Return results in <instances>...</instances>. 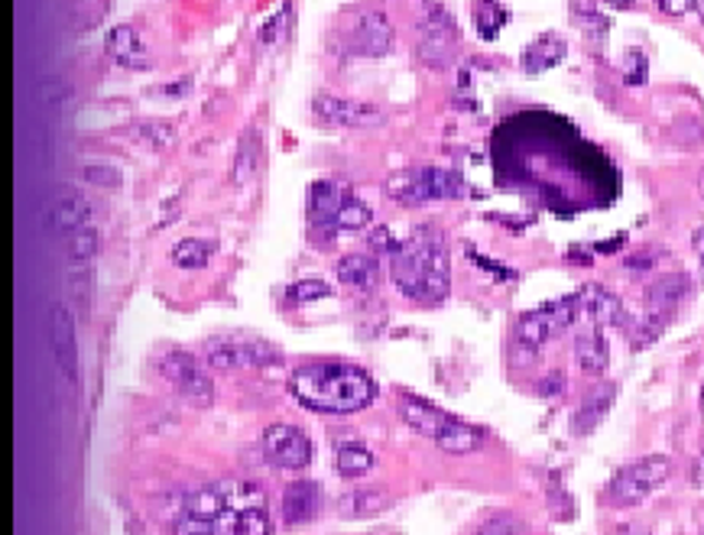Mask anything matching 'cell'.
Instances as JSON below:
<instances>
[{
  "label": "cell",
  "mask_w": 704,
  "mask_h": 535,
  "mask_svg": "<svg viewBox=\"0 0 704 535\" xmlns=\"http://www.w3.org/2000/svg\"><path fill=\"white\" fill-rule=\"evenodd\" d=\"M656 7L668 17H685L688 10H695V0H656Z\"/></svg>",
  "instance_id": "obj_40"
},
{
  "label": "cell",
  "mask_w": 704,
  "mask_h": 535,
  "mask_svg": "<svg viewBox=\"0 0 704 535\" xmlns=\"http://www.w3.org/2000/svg\"><path fill=\"white\" fill-rule=\"evenodd\" d=\"M579 295V315L581 319H587V322H594V329H601V325H623L626 322V309L621 305V299L617 295H611L604 286H584Z\"/></svg>",
  "instance_id": "obj_16"
},
{
  "label": "cell",
  "mask_w": 704,
  "mask_h": 535,
  "mask_svg": "<svg viewBox=\"0 0 704 535\" xmlns=\"http://www.w3.org/2000/svg\"><path fill=\"white\" fill-rule=\"evenodd\" d=\"M344 192L332 185V182H315L312 185V192H309V218L315 221V224H329L332 228L334 218H338V211L344 205Z\"/></svg>",
  "instance_id": "obj_24"
},
{
  "label": "cell",
  "mask_w": 704,
  "mask_h": 535,
  "mask_svg": "<svg viewBox=\"0 0 704 535\" xmlns=\"http://www.w3.org/2000/svg\"><path fill=\"white\" fill-rule=\"evenodd\" d=\"M668 319H672V315H665V312H650V309H646V315L633 325V347H650L653 341H660L663 331L668 329Z\"/></svg>",
  "instance_id": "obj_32"
},
{
  "label": "cell",
  "mask_w": 704,
  "mask_h": 535,
  "mask_svg": "<svg viewBox=\"0 0 704 535\" xmlns=\"http://www.w3.org/2000/svg\"><path fill=\"white\" fill-rule=\"evenodd\" d=\"M108 13V0H72V30H94Z\"/></svg>",
  "instance_id": "obj_33"
},
{
  "label": "cell",
  "mask_w": 704,
  "mask_h": 535,
  "mask_svg": "<svg viewBox=\"0 0 704 535\" xmlns=\"http://www.w3.org/2000/svg\"><path fill=\"white\" fill-rule=\"evenodd\" d=\"M334 467L341 477H364L373 467V452L364 445V442H344L338 445V454H334Z\"/></svg>",
  "instance_id": "obj_26"
},
{
  "label": "cell",
  "mask_w": 704,
  "mask_h": 535,
  "mask_svg": "<svg viewBox=\"0 0 704 535\" xmlns=\"http://www.w3.org/2000/svg\"><path fill=\"white\" fill-rule=\"evenodd\" d=\"M160 373L175 386V393L182 400H189L192 406H211L214 403V383L202 371V364L189 354V351H169L160 364Z\"/></svg>",
  "instance_id": "obj_9"
},
{
  "label": "cell",
  "mask_w": 704,
  "mask_h": 535,
  "mask_svg": "<svg viewBox=\"0 0 704 535\" xmlns=\"http://www.w3.org/2000/svg\"><path fill=\"white\" fill-rule=\"evenodd\" d=\"M257 160H260V140H257V133H244V140L238 147V160H234V185H250L253 182Z\"/></svg>",
  "instance_id": "obj_30"
},
{
  "label": "cell",
  "mask_w": 704,
  "mask_h": 535,
  "mask_svg": "<svg viewBox=\"0 0 704 535\" xmlns=\"http://www.w3.org/2000/svg\"><path fill=\"white\" fill-rule=\"evenodd\" d=\"M672 474V461L665 454H650L621 467L607 487V499L614 506H636L650 494H656Z\"/></svg>",
  "instance_id": "obj_5"
},
{
  "label": "cell",
  "mask_w": 704,
  "mask_h": 535,
  "mask_svg": "<svg viewBox=\"0 0 704 535\" xmlns=\"http://www.w3.org/2000/svg\"><path fill=\"white\" fill-rule=\"evenodd\" d=\"M702 464H704V457H702Z\"/></svg>",
  "instance_id": "obj_49"
},
{
  "label": "cell",
  "mask_w": 704,
  "mask_h": 535,
  "mask_svg": "<svg viewBox=\"0 0 704 535\" xmlns=\"http://www.w3.org/2000/svg\"><path fill=\"white\" fill-rule=\"evenodd\" d=\"M104 49H108V55L118 62V65H124V69H147L150 65V52H147V42L143 37L133 30V27H114L111 33H108V40H104Z\"/></svg>",
  "instance_id": "obj_17"
},
{
  "label": "cell",
  "mask_w": 704,
  "mask_h": 535,
  "mask_svg": "<svg viewBox=\"0 0 704 535\" xmlns=\"http://www.w3.org/2000/svg\"><path fill=\"white\" fill-rule=\"evenodd\" d=\"M133 133L150 150H167V147H172V140H175V127L169 124V121H143V124H137Z\"/></svg>",
  "instance_id": "obj_35"
},
{
  "label": "cell",
  "mask_w": 704,
  "mask_h": 535,
  "mask_svg": "<svg viewBox=\"0 0 704 535\" xmlns=\"http://www.w3.org/2000/svg\"><path fill=\"white\" fill-rule=\"evenodd\" d=\"M457 52V27L449 17L445 7L429 3L419 23V59L429 69H445L449 62H455Z\"/></svg>",
  "instance_id": "obj_8"
},
{
  "label": "cell",
  "mask_w": 704,
  "mask_h": 535,
  "mask_svg": "<svg viewBox=\"0 0 704 535\" xmlns=\"http://www.w3.org/2000/svg\"><path fill=\"white\" fill-rule=\"evenodd\" d=\"M383 192L396 202V205L419 208L429 202H445V199H461L464 182L457 179L452 169H439V165H415V169H400L386 179Z\"/></svg>",
  "instance_id": "obj_4"
},
{
  "label": "cell",
  "mask_w": 704,
  "mask_h": 535,
  "mask_svg": "<svg viewBox=\"0 0 704 535\" xmlns=\"http://www.w3.org/2000/svg\"><path fill=\"white\" fill-rule=\"evenodd\" d=\"M390 276L403 295L442 302L452 286L449 248L442 231L419 228L406 241H400V248L390 253Z\"/></svg>",
  "instance_id": "obj_3"
},
{
  "label": "cell",
  "mask_w": 704,
  "mask_h": 535,
  "mask_svg": "<svg viewBox=\"0 0 704 535\" xmlns=\"http://www.w3.org/2000/svg\"><path fill=\"white\" fill-rule=\"evenodd\" d=\"M205 361L214 371H253V367L280 364L283 354L273 344L253 341V337H214L208 341Z\"/></svg>",
  "instance_id": "obj_7"
},
{
  "label": "cell",
  "mask_w": 704,
  "mask_h": 535,
  "mask_svg": "<svg viewBox=\"0 0 704 535\" xmlns=\"http://www.w3.org/2000/svg\"><path fill=\"white\" fill-rule=\"evenodd\" d=\"M565 52H569V46H565V40L559 33H542L523 49V69L530 75L549 72V69H555L565 59Z\"/></svg>",
  "instance_id": "obj_19"
},
{
  "label": "cell",
  "mask_w": 704,
  "mask_h": 535,
  "mask_svg": "<svg viewBox=\"0 0 704 535\" xmlns=\"http://www.w3.org/2000/svg\"><path fill=\"white\" fill-rule=\"evenodd\" d=\"M319 503H322V496H319V487H315L312 481H295V484L286 487L283 503H280L283 523H286V526H302V523L315 519Z\"/></svg>",
  "instance_id": "obj_18"
},
{
  "label": "cell",
  "mask_w": 704,
  "mask_h": 535,
  "mask_svg": "<svg viewBox=\"0 0 704 535\" xmlns=\"http://www.w3.org/2000/svg\"><path fill=\"white\" fill-rule=\"evenodd\" d=\"M698 189H702V195H704V172H702V179H698Z\"/></svg>",
  "instance_id": "obj_46"
},
{
  "label": "cell",
  "mask_w": 704,
  "mask_h": 535,
  "mask_svg": "<svg viewBox=\"0 0 704 535\" xmlns=\"http://www.w3.org/2000/svg\"><path fill=\"white\" fill-rule=\"evenodd\" d=\"M292 17V3H283L266 23H263V30H260V42L263 46H270V42H276L283 33H286V23H290Z\"/></svg>",
  "instance_id": "obj_38"
},
{
  "label": "cell",
  "mask_w": 704,
  "mask_h": 535,
  "mask_svg": "<svg viewBox=\"0 0 704 535\" xmlns=\"http://www.w3.org/2000/svg\"><path fill=\"white\" fill-rule=\"evenodd\" d=\"M614 396H617V386H614V383H604V386H597L594 393H587L584 403L579 406V412H575V432H579V435L594 432V428L601 425V418H604V415L611 412V406H614Z\"/></svg>",
  "instance_id": "obj_20"
},
{
  "label": "cell",
  "mask_w": 704,
  "mask_h": 535,
  "mask_svg": "<svg viewBox=\"0 0 704 535\" xmlns=\"http://www.w3.org/2000/svg\"><path fill=\"white\" fill-rule=\"evenodd\" d=\"M329 295H332V289H329V283H322V280H305V283H292L286 289V299H290L292 305L319 302V299H329Z\"/></svg>",
  "instance_id": "obj_37"
},
{
  "label": "cell",
  "mask_w": 704,
  "mask_h": 535,
  "mask_svg": "<svg viewBox=\"0 0 704 535\" xmlns=\"http://www.w3.org/2000/svg\"><path fill=\"white\" fill-rule=\"evenodd\" d=\"M263 454L273 467L283 471H302L312 464V442L302 428L276 422L263 432Z\"/></svg>",
  "instance_id": "obj_10"
},
{
  "label": "cell",
  "mask_w": 704,
  "mask_h": 535,
  "mask_svg": "<svg viewBox=\"0 0 704 535\" xmlns=\"http://www.w3.org/2000/svg\"><path fill=\"white\" fill-rule=\"evenodd\" d=\"M351 46L358 55H368V59H380L393 49V23L386 13L380 10H368L358 17L354 23V33H351Z\"/></svg>",
  "instance_id": "obj_13"
},
{
  "label": "cell",
  "mask_w": 704,
  "mask_h": 535,
  "mask_svg": "<svg viewBox=\"0 0 704 535\" xmlns=\"http://www.w3.org/2000/svg\"><path fill=\"white\" fill-rule=\"evenodd\" d=\"M368 224H371V208L348 195L341 211H338V218H334L332 228L334 231H361V228H368Z\"/></svg>",
  "instance_id": "obj_34"
},
{
  "label": "cell",
  "mask_w": 704,
  "mask_h": 535,
  "mask_svg": "<svg viewBox=\"0 0 704 535\" xmlns=\"http://www.w3.org/2000/svg\"><path fill=\"white\" fill-rule=\"evenodd\" d=\"M692 250H695L698 263H704V228H698V231L692 234Z\"/></svg>",
  "instance_id": "obj_42"
},
{
  "label": "cell",
  "mask_w": 704,
  "mask_h": 535,
  "mask_svg": "<svg viewBox=\"0 0 704 535\" xmlns=\"http://www.w3.org/2000/svg\"><path fill=\"white\" fill-rule=\"evenodd\" d=\"M702 286H704V263H702Z\"/></svg>",
  "instance_id": "obj_47"
},
{
  "label": "cell",
  "mask_w": 704,
  "mask_h": 535,
  "mask_svg": "<svg viewBox=\"0 0 704 535\" xmlns=\"http://www.w3.org/2000/svg\"><path fill=\"white\" fill-rule=\"evenodd\" d=\"M371 244H373V250H376V253H380V250H386V253H393V250L400 248V241H393V234H390L386 228H380V231H373Z\"/></svg>",
  "instance_id": "obj_41"
},
{
  "label": "cell",
  "mask_w": 704,
  "mask_h": 535,
  "mask_svg": "<svg viewBox=\"0 0 704 535\" xmlns=\"http://www.w3.org/2000/svg\"><path fill=\"white\" fill-rule=\"evenodd\" d=\"M98 253H101V234H98L94 228H82V231L69 234V260H72L76 266L91 263Z\"/></svg>",
  "instance_id": "obj_31"
},
{
  "label": "cell",
  "mask_w": 704,
  "mask_h": 535,
  "mask_svg": "<svg viewBox=\"0 0 704 535\" xmlns=\"http://www.w3.org/2000/svg\"><path fill=\"white\" fill-rule=\"evenodd\" d=\"M290 390L305 410L325 415H351L368 410L376 400V383L371 373L341 361H319L299 367L290 376Z\"/></svg>",
  "instance_id": "obj_2"
},
{
  "label": "cell",
  "mask_w": 704,
  "mask_h": 535,
  "mask_svg": "<svg viewBox=\"0 0 704 535\" xmlns=\"http://www.w3.org/2000/svg\"><path fill=\"white\" fill-rule=\"evenodd\" d=\"M383 506H386V496L380 491H354V494L341 499V516L344 519H368V516H376Z\"/></svg>",
  "instance_id": "obj_28"
},
{
  "label": "cell",
  "mask_w": 704,
  "mask_h": 535,
  "mask_svg": "<svg viewBox=\"0 0 704 535\" xmlns=\"http://www.w3.org/2000/svg\"><path fill=\"white\" fill-rule=\"evenodd\" d=\"M211 253H214V244L211 241H199V238H185V241H179L175 248H172V263L179 266V270H199V266H205L208 260H211Z\"/></svg>",
  "instance_id": "obj_29"
},
{
  "label": "cell",
  "mask_w": 704,
  "mask_h": 535,
  "mask_svg": "<svg viewBox=\"0 0 704 535\" xmlns=\"http://www.w3.org/2000/svg\"><path fill=\"white\" fill-rule=\"evenodd\" d=\"M273 516L260 484L221 477L185 496L172 519L175 535H270Z\"/></svg>",
  "instance_id": "obj_1"
},
{
  "label": "cell",
  "mask_w": 704,
  "mask_h": 535,
  "mask_svg": "<svg viewBox=\"0 0 704 535\" xmlns=\"http://www.w3.org/2000/svg\"><path fill=\"white\" fill-rule=\"evenodd\" d=\"M601 3H607V7H614V10H623V7H633V0H601Z\"/></svg>",
  "instance_id": "obj_44"
},
{
  "label": "cell",
  "mask_w": 704,
  "mask_h": 535,
  "mask_svg": "<svg viewBox=\"0 0 704 535\" xmlns=\"http://www.w3.org/2000/svg\"><path fill=\"white\" fill-rule=\"evenodd\" d=\"M88 221H91V202L82 192H72V189H62L46 214V224L52 234H76V231L88 228Z\"/></svg>",
  "instance_id": "obj_15"
},
{
  "label": "cell",
  "mask_w": 704,
  "mask_h": 535,
  "mask_svg": "<svg viewBox=\"0 0 704 535\" xmlns=\"http://www.w3.org/2000/svg\"><path fill=\"white\" fill-rule=\"evenodd\" d=\"M688 276L685 273H665V276H660L653 286H650V292H646V309L650 312H665V315H672V309L688 295Z\"/></svg>",
  "instance_id": "obj_21"
},
{
  "label": "cell",
  "mask_w": 704,
  "mask_h": 535,
  "mask_svg": "<svg viewBox=\"0 0 704 535\" xmlns=\"http://www.w3.org/2000/svg\"><path fill=\"white\" fill-rule=\"evenodd\" d=\"M510 13L497 0H477L474 3V27L481 33V40H497V33L506 27Z\"/></svg>",
  "instance_id": "obj_27"
},
{
  "label": "cell",
  "mask_w": 704,
  "mask_h": 535,
  "mask_svg": "<svg viewBox=\"0 0 704 535\" xmlns=\"http://www.w3.org/2000/svg\"><path fill=\"white\" fill-rule=\"evenodd\" d=\"M338 280L348 289L368 292V289H373V283L380 280V263L373 260L371 253H348V256L338 263Z\"/></svg>",
  "instance_id": "obj_22"
},
{
  "label": "cell",
  "mask_w": 704,
  "mask_h": 535,
  "mask_svg": "<svg viewBox=\"0 0 704 535\" xmlns=\"http://www.w3.org/2000/svg\"><path fill=\"white\" fill-rule=\"evenodd\" d=\"M621 535H653L650 529H643V526H623Z\"/></svg>",
  "instance_id": "obj_43"
},
{
  "label": "cell",
  "mask_w": 704,
  "mask_h": 535,
  "mask_svg": "<svg viewBox=\"0 0 704 535\" xmlns=\"http://www.w3.org/2000/svg\"><path fill=\"white\" fill-rule=\"evenodd\" d=\"M82 179L88 185H98V189H118L124 182V175L108 163H84Z\"/></svg>",
  "instance_id": "obj_36"
},
{
  "label": "cell",
  "mask_w": 704,
  "mask_h": 535,
  "mask_svg": "<svg viewBox=\"0 0 704 535\" xmlns=\"http://www.w3.org/2000/svg\"><path fill=\"white\" fill-rule=\"evenodd\" d=\"M319 121L332 127H348V130H364V127H380L383 124V114L373 108V104H364V101H348V98H338V94H319L312 101Z\"/></svg>",
  "instance_id": "obj_12"
},
{
  "label": "cell",
  "mask_w": 704,
  "mask_h": 535,
  "mask_svg": "<svg viewBox=\"0 0 704 535\" xmlns=\"http://www.w3.org/2000/svg\"><path fill=\"white\" fill-rule=\"evenodd\" d=\"M579 295H565V299H555L542 309H533L526 315H520L516 322V341L530 351H539L545 347V341H552L559 331L572 329L579 322Z\"/></svg>",
  "instance_id": "obj_6"
},
{
  "label": "cell",
  "mask_w": 704,
  "mask_h": 535,
  "mask_svg": "<svg viewBox=\"0 0 704 535\" xmlns=\"http://www.w3.org/2000/svg\"><path fill=\"white\" fill-rule=\"evenodd\" d=\"M484 442H487V435H484L477 425H471V422H461V418H455V422L449 425V432H445V435H442L435 445L449 454H471V452H477Z\"/></svg>",
  "instance_id": "obj_25"
},
{
  "label": "cell",
  "mask_w": 704,
  "mask_h": 535,
  "mask_svg": "<svg viewBox=\"0 0 704 535\" xmlns=\"http://www.w3.org/2000/svg\"><path fill=\"white\" fill-rule=\"evenodd\" d=\"M695 10H698V17L704 20V0H695Z\"/></svg>",
  "instance_id": "obj_45"
},
{
  "label": "cell",
  "mask_w": 704,
  "mask_h": 535,
  "mask_svg": "<svg viewBox=\"0 0 704 535\" xmlns=\"http://www.w3.org/2000/svg\"><path fill=\"white\" fill-rule=\"evenodd\" d=\"M702 412H704V390H702Z\"/></svg>",
  "instance_id": "obj_48"
},
{
  "label": "cell",
  "mask_w": 704,
  "mask_h": 535,
  "mask_svg": "<svg viewBox=\"0 0 704 535\" xmlns=\"http://www.w3.org/2000/svg\"><path fill=\"white\" fill-rule=\"evenodd\" d=\"M474 535H523V523L506 516V513H500L494 519H487Z\"/></svg>",
  "instance_id": "obj_39"
},
{
  "label": "cell",
  "mask_w": 704,
  "mask_h": 535,
  "mask_svg": "<svg viewBox=\"0 0 704 535\" xmlns=\"http://www.w3.org/2000/svg\"><path fill=\"white\" fill-rule=\"evenodd\" d=\"M575 361H579L581 371L591 373V376H601V373L607 371L611 351H607V341H604L601 329H591L579 334V341H575Z\"/></svg>",
  "instance_id": "obj_23"
},
{
  "label": "cell",
  "mask_w": 704,
  "mask_h": 535,
  "mask_svg": "<svg viewBox=\"0 0 704 535\" xmlns=\"http://www.w3.org/2000/svg\"><path fill=\"white\" fill-rule=\"evenodd\" d=\"M49 344L56 367L66 380H79V334H76V315L62 302L49 309Z\"/></svg>",
  "instance_id": "obj_11"
},
{
  "label": "cell",
  "mask_w": 704,
  "mask_h": 535,
  "mask_svg": "<svg viewBox=\"0 0 704 535\" xmlns=\"http://www.w3.org/2000/svg\"><path fill=\"white\" fill-rule=\"evenodd\" d=\"M396 406H400L403 422L413 432H419V435L432 438V442H439L449 432V425L455 422V415H449L445 410H439V406H432V403H425L419 396H410V393H400V403Z\"/></svg>",
  "instance_id": "obj_14"
}]
</instances>
